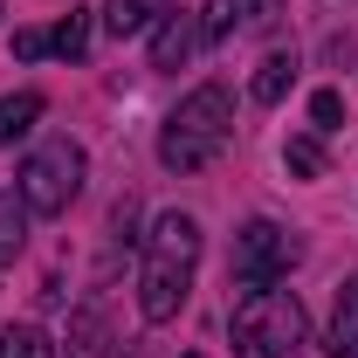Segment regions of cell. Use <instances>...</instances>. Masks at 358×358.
Returning a JSON list of instances; mask_svg holds the SVG:
<instances>
[{
    "label": "cell",
    "instance_id": "obj_5",
    "mask_svg": "<svg viewBox=\"0 0 358 358\" xmlns=\"http://www.w3.org/2000/svg\"><path fill=\"white\" fill-rule=\"evenodd\" d=\"M296 255H303V241H296L289 227H275V221H248L234 234V275H241L248 289H268L275 275H289Z\"/></svg>",
    "mask_w": 358,
    "mask_h": 358
},
{
    "label": "cell",
    "instance_id": "obj_16",
    "mask_svg": "<svg viewBox=\"0 0 358 358\" xmlns=\"http://www.w3.org/2000/svg\"><path fill=\"white\" fill-rule=\"evenodd\" d=\"M282 159H289V173H296V179H317V173H324V145H317V138H289Z\"/></svg>",
    "mask_w": 358,
    "mask_h": 358
},
{
    "label": "cell",
    "instance_id": "obj_11",
    "mask_svg": "<svg viewBox=\"0 0 358 358\" xmlns=\"http://www.w3.org/2000/svg\"><path fill=\"white\" fill-rule=\"evenodd\" d=\"M21 241H28V200L14 186H0V268L21 255Z\"/></svg>",
    "mask_w": 358,
    "mask_h": 358
},
{
    "label": "cell",
    "instance_id": "obj_17",
    "mask_svg": "<svg viewBox=\"0 0 358 358\" xmlns=\"http://www.w3.org/2000/svg\"><path fill=\"white\" fill-rule=\"evenodd\" d=\"M310 117H317V131H338V117H345V96H338V90H317V96H310Z\"/></svg>",
    "mask_w": 358,
    "mask_h": 358
},
{
    "label": "cell",
    "instance_id": "obj_13",
    "mask_svg": "<svg viewBox=\"0 0 358 358\" xmlns=\"http://www.w3.org/2000/svg\"><path fill=\"white\" fill-rule=\"evenodd\" d=\"M69 358H110V324H103L96 310L69 317Z\"/></svg>",
    "mask_w": 358,
    "mask_h": 358
},
{
    "label": "cell",
    "instance_id": "obj_12",
    "mask_svg": "<svg viewBox=\"0 0 358 358\" xmlns=\"http://www.w3.org/2000/svg\"><path fill=\"white\" fill-rule=\"evenodd\" d=\"M35 117H42V96H35V90H14V96H0V145L28 138V131H35Z\"/></svg>",
    "mask_w": 358,
    "mask_h": 358
},
{
    "label": "cell",
    "instance_id": "obj_4",
    "mask_svg": "<svg viewBox=\"0 0 358 358\" xmlns=\"http://www.w3.org/2000/svg\"><path fill=\"white\" fill-rule=\"evenodd\" d=\"M83 145H69V138H48L42 152H28V166H21V200H28V214H69V200L83 193Z\"/></svg>",
    "mask_w": 358,
    "mask_h": 358
},
{
    "label": "cell",
    "instance_id": "obj_14",
    "mask_svg": "<svg viewBox=\"0 0 358 358\" xmlns=\"http://www.w3.org/2000/svg\"><path fill=\"white\" fill-rule=\"evenodd\" d=\"M90 48V14H62L55 28H48V55H62V62H83Z\"/></svg>",
    "mask_w": 358,
    "mask_h": 358
},
{
    "label": "cell",
    "instance_id": "obj_3",
    "mask_svg": "<svg viewBox=\"0 0 358 358\" xmlns=\"http://www.w3.org/2000/svg\"><path fill=\"white\" fill-rule=\"evenodd\" d=\"M227 331H234V358H296L303 338H310V317H303V303L289 289L268 282V289H248L234 303Z\"/></svg>",
    "mask_w": 358,
    "mask_h": 358
},
{
    "label": "cell",
    "instance_id": "obj_15",
    "mask_svg": "<svg viewBox=\"0 0 358 358\" xmlns=\"http://www.w3.org/2000/svg\"><path fill=\"white\" fill-rule=\"evenodd\" d=\"M0 358H55V345H48L42 324H7L0 331Z\"/></svg>",
    "mask_w": 358,
    "mask_h": 358
},
{
    "label": "cell",
    "instance_id": "obj_18",
    "mask_svg": "<svg viewBox=\"0 0 358 358\" xmlns=\"http://www.w3.org/2000/svg\"><path fill=\"white\" fill-rule=\"evenodd\" d=\"M14 55H21V62L48 55V28H14Z\"/></svg>",
    "mask_w": 358,
    "mask_h": 358
},
{
    "label": "cell",
    "instance_id": "obj_1",
    "mask_svg": "<svg viewBox=\"0 0 358 358\" xmlns=\"http://www.w3.org/2000/svg\"><path fill=\"white\" fill-rule=\"evenodd\" d=\"M193 275H200V221L193 214H159L145 234V262H138V310L145 324H173L179 303L193 296Z\"/></svg>",
    "mask_w": 358,
    "mask_h": 358
},
{
    "label": "cell",
    "instance_id": "obj_6",
    "mask_svg": "<svg viewBox=\"0 0 358 358\" xmlns=\"http://www.w3.org/2000/svg\"><path fill=\"white\" fill-rule=\"evenodd\" d=\"M207 42V35H200V14H186V7H166V14H159V35H152V69H186V62H193V48Z\"/></svg>",
    "mask_w": 358,
    "mask_h": 358
},
{
    "label": "cell",
    "instance_id": "obj_9",
    "mask_svg": "<svg viewBox=\"0 0 358 358\" xmlns=\"http://www.w3.org/2000/svg\"><path fill=\"white\" fill-rule=\"evenodd\" d=\"M289 83H296V55H289V48H275V55H262V62H255L248 96H255V103H282V96H289Z\"/></svg>",
    "mask_w": 358,
    "mask_h": 358
},
{
    "label": "cell",
    "instance_id": "obj_8",
    "mask_svg": "<svg viewBox=\"0 0 358 358\" xmlns=\"http://www.w3.org/2000/svg\"><path fill=\"white\" fill-rule=\"evenodd\" d=\"M255 21H262V0H207L200 35H207V42H227V35H241V28H255Z\"/></svg>",
    "mask_w": 358,
    "mask_h": 358
},
{
    "label": "cell",
    "instance_id": "obj_10",
    "mask_svg": "<svg viewBox=\"0 0 358 358\" xmlns=\"http://www.w3.org/2000/svg\"><path fill=\"white\" fill-rule=\"evenodd\" d=\"M166 7H173V0H103V28L124 42V35H145Z\"/></svg>",
    "mask_w": 358,
    "mask_h": 358
},
{
    "label": "cell",
    "instance_id": "obj_7",
    "mask_svg": "<svg viewBox=\"0 0 358 358\" xmlns=\"http://www.w3.org/2000/svg\"><path fill=\"white\" fill-rule=\"evenodd\" d=\"M324 352L331 358H358V275L338 289V303H331V331H324Z\"/></svg>",
    "mask_w": 358,
    "mask_h": 358
},
{
    "label": "cell",
    "instance_id": "obj_2",
    "mask_svg": "<svg viewBox=\"0 0 358 358\" xmlns=\"http://www.w3.org/2000/svg\"><path fill=\"white\" fill-rule=\"evenodd\" d=\"M227 138H234V96L221 83H200L193 96H179V110L166 117L159 159H166V173H207L227 152Z\"/></svg>",
    "mask_w": 358,
    "mask_h": 358
}]
</instances>
